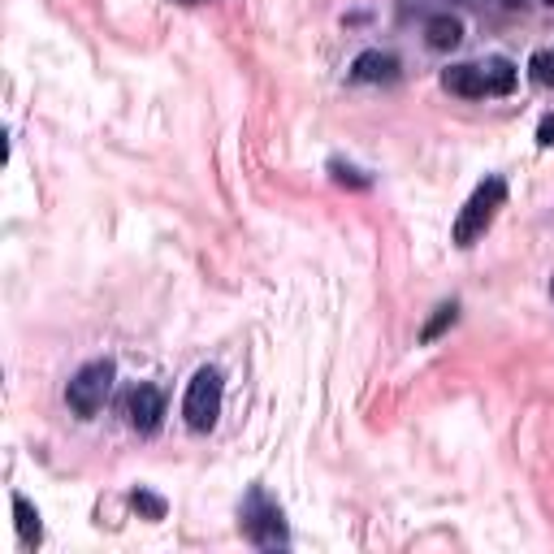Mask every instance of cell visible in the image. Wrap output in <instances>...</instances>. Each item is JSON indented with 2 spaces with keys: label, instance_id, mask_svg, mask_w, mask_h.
<instances>
[{
  "label": "cell",
  "instance_id": "obj_6",
  "mask_svg": "<svg viewBox=\"0 0 554 554\" xmlns=\"http://www.w3.org/2000/svg\"><path fill=\"white\" fill-rule=\"evenodd\" d=\"M442 87L455 91V96H464V100L490 96V83H485V74L477 65H451V70H442Z\"/></svg>",
  "mask_w": 554,
  "mask_h": 554
},
{
  "label": "cell",
  "instance_id": "obj_14",
  "mask_svg": "<svg viewBox=\"0 0 554 554\" xmlns=\"http://www.w3.org/2000/svg\"><path fill=\"white\" fill-rule=\"evenodd\" d=\"M537 143H542V148H554V113L542 117V126H537Z\"/></svg>",
  "mask_w": 554,
  "mask_h": 554
},
{
  "label": "cell",
  "instance_id": "obj_2",
  "mask_svg": "<svg viewBox=\"0 0 554 554\" xmlns=\"http://www.w3.org/2000/svg\"><path fill=\"white\" fill-rule=\"evenodd\" d=\"M503 200H507V182L503 178H485L477 191H472V200L464 204V213H459V221H455V243L459 247H472L481 239L485 230H490V221H494V213L503 208Z\"/></svg>",
  "mask_w": 554,
  "mask_h": 554
},
{
  "label": "cell",
  "instance_id": "obj_4",
  "mask_svg": "<svg viewBox=\"0 0 554 554\" xmlns=\"http://www.w3.org/2000/svg\"><path fill=\"white\" fill-rule=\"evenodd\" d=\"M243 524L252 533V542L260 546H286V524H282V511H277L265 494H252V503L243 511Z\"/></svg>",
  "mask_w": 554,
  "mask_h": 554
},
{
  "label": "cell",
  "instance_id": "obj_3",
  "mask_svg": "<svg viewBox=\"0 0 554 554\" xmlns=\"http://www.w3.org/2000/svg\"><path fill=\"white\" fill-rule=\"evenodd\" d=\"M221 390H226V381H221L217 368H200V373L191 377L187 399H182V416H187V425L195 433H208V429L217 425V416H221Z\"/></svg>",
  "mask_w": 554,
  "mask_h": 554
},
{
  "label": "cell",
  "instance_id": "obj_19",
  "mask_svg": "<svg viewBox=\"0 0 554 554\" xmlns=\"http://www.w3.org/2000/svg\"><path fill=\"white\" fill-rule=\"evenodd\" d=\"M546 5H554V0H546Z\"/></svg>",
  "mask_w": 554,
  "mask_h": 554
},
{
  "label": "cell",
  "instance_id": "obj_12",
  "mask_svg": "<svg viewBox=\"0 0 554 554\" xmlns=\"http://www.w3.org/2000/svg\"><path fill=\"white\" fill-rule=\"evenodd\" d=\"M529 74H533V83L537 87H554V52H533V61H529Z\"/></svg>",
  "mask_w": 554,
  "mask_h": 554
},
{
  "label": "cell",
  "instance_id": "obj_5",
  "mask_svg": "<svg viewBox=\"0 0 554 554\" xmlns=\"http://www.w3.org/2000/svg\"><path fill=\"white\" fill-rule=\"evenodd\" d=\"M165 416V394L156 386H139L135 394H130V425H135L139 433H152L156 425H161Z\"/></svg>",
  "mask_w": 554,
  "mask_h": 554
},
{
  "label": "cell",
  "instance_id": "obj_1",
  "mask_svg": "<svg viewBox=\"0 0 554 554\" xmlns=\"http://www.w3.org/2000/svg\"><path fill=\"white\" fill-rule=\"evenodd\" d=\"M113 377H117L113 360H91V364L78 368V373L70 377V386H65V403H70V412L83 416V420L96 416L104 407V399H109V390H113Z\"/></svg>",
  "mask_w": 554,
  "mask_h": 554
},
{
  "label": "cell",
  "instance_id": "obj_16",
  "mask_svg": "<svg viewBox=\"0 0 554 554\" xmlns=\"http://www.w3.org/2000/svg\"><path fill=\"white\" fill-rule=\"evenodd\" d=\"M182 5H200V0H182Z\"/></svg>",
  "mask_w": 554,
  "mask_h": 554
},
{
  "label": "cell",
  "instance_id": "obj_8",
  "mask_svg": "<svg viewBox=\"0 0 554 554\" xmlns=\"http://www.w3.org/2000/svg\"><path fill=\"white\" fill-rule=\"evenodd\" d=\"M459 39H464V22L451 18V13H438V18L425 22V44H429V48L446 52V48H455Z\"/></svg>",
  "mask_w": 554,
  "mask_h": 554
},
{
  "label": "cell",
  "instance_id": "obj_17",
  "mask_svg": "<svg viewBox=\"0 0 554 554\" xmlns=\"http://www.w3.org/2000/svg\"><path fill=\"white\" fill-rule=\"evenodd\" d=\"M507 5H524V0H507Z\"/></svg>",
  "mask_w": 554,
  "mask_h": 554
},
{
  "label": "cell",
  "instance_id": "obj_7",
  "mask_svg": "<svg viewBox=\"0 0 554 554\" xmlns=\"http://www.w3.org/2000/svg\"><path fill=\"white\" fill-rule=\"evenodd\" d=\"M394 74H399V61H394L390 52H377V48L360 52L351 65V78H360V83H390Z\"/></svg>",
  "mask_w": 554,
  "mask_h": 554
},
{
  "label": "cell",
  "instance_id": "obj_15",
  "mask_svg": "<svg viewBox=\"0 0 554 554\" xmlns=\"http://www.w3.org/2000/svg\"><path fill=\"white\" fill-rule=\"evenodd\" d=\"M329 169H334V178H338V182H355V187H368V178H360V174H355V169H347V165H338V161H334Z\"/></svg>",
  "mask_w": 554,
  "mask_h": 554
},
{
  "label": "cell",
  "instance_id": "obj_18",
  "mask_svg": "<svg viewBox=\"0 0 554 554\" xmlns=\"http://www.w3.org/2000/svg\"><path fill=\"white\" fill-rule=\"evenodd\" d=\"M550 295H554V282H550Z\"/></svg>",
  "mask_w": 554,
  "mask_h": 554
},
{
  "label": "cell",
  "instance_id": "obj_10",
  "mask_svg": "<svg viewBox=\"0 0 554 554\" xmlns=\"http://www.w3.org/2000/svg\"><path fill=\"white\" fill-rule=\"evenodd\" d=\"M455 321H459V303H442V308L433 312V321H429L425 329H420V342H438Z\"/></svg>",
  "mask_w": 554,
  "mask_h": 554
},
{
  "label": "cell",
  "instance_id": "obj_9",
  "mask_svg": "<svg viewBox=\"0 0 554 554\" xmlns=\"http://www.w3.org/2000/svg\"><path fill=\"white\" fill-rule=\"evenodd\" d=\"M13 516H18V533L26 546H39V537H44V529H39V511L26 503L22 494H13Z\"/></svg>",
  "mask_w": 554,
  "mask_h": 554
},
{
  "label": "cell",
  "instance_id": "obj_13",
  "mask_svg": "<svg viewBox=\"0 0 554 554\" xmlns=\"http://www.w3.org/2000/svg\"><path fill=\"white\" fill-rule=\"evenodd\" d=\"M130 507L139 511V516H148V520H165V503L156 494H148V490H135L130 494Z\"/></svg>",
  "mask_w": 554,
  "mask_h": 554
},
{
  "label": "cell",
  "instance_id": "obj_11",
  "mask_svg": "<svg viewBox=\"0 0 554 554\" xmlns=\"http://www.w3.org/2000/svg\"><path fill=\"white\" fill-rule=\"evenodd\" d=\"M485 83H490L494 96H507V91L516 87V70H511V61H494L490 74H485Z\"/></svg>",
  "mask_w": 554,
  "mask_h": 554
}]
</instances>
